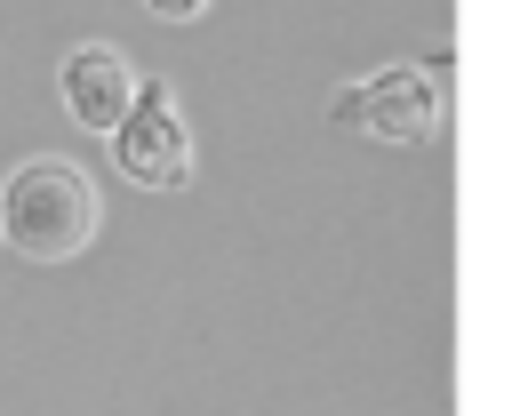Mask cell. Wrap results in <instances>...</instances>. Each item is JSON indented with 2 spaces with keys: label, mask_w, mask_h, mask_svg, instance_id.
Here are the masks:
<instances>
[{
  "label": "cell",
  "mask_w": 512,
  "mask_h": 416,
  "mask_svg": "<svg viewBox=\"0 0 512 416\" xmlns=\"http://www.w3.org/2000/svg\"><path fill=\"white\" fill-rule=\"evenodd\" d=\"M144 8H152V16H160V24H192V16H200V8H208V0H144Z\"/></svg>",
  "instance_id": "5"
},
{
  "label": "cell",
  "mask_w": 512,
  "mask_h": 416,
  "mask_svg": "<svg viewBox=\"0 0 512 416\" xmlns=\"http://www.w3.org/2000/svg\"><path fill=\"white\" fill-rule=\"evenodd\" d=\"M0 240L32 264H64L96 240V184L72 160H16L0 184Z\"/></svg>",
  "instance_id": "1"
},
{
  "label": "cell",
  "mask_w": 512,
  "mask_h": 416,
  "mask_svg": "<svg viewBox=\"0 0 512 416\" xmlns=\"http://www.w3.org/2000/svg\"><path fill=\"white\" fill-rule=\"evenodd\" d=\"M128 96H136V72H128V56H120L112 40H80V48L64 56V112H72L88 136H112L120 112H128Z\"/></svg>",
  "instance_id": "4"
},
{
  "label": "cell",
  "mask_w": 512,
  "mask_h": 416,
  "mask_svg": "<svg viewBox=\"0 0 512 416\" xmlns=\"http://www.w3.org/2000/svg\"><path fill=\"white\" fill-rule=\"evenodd\" d=\"M336 128L368 144H432L440 136V72L432 64H384L336 88Z\"/></svg>",
  "instance_id": "2"
},
{
  "label": "cell",
  "mask_w": 512,
  "mask_h": 416,
  "mask_svg": "<svg viewBox=\"0 0 512 416\" xmlns=\"http://www.w3.org/2000/svg\"><path fill=\"white\" fill-rule=\"evenodd\" d=\"M104 144H112L128 184H152V192L192 184V120L176 112L168 80H136V96H128V112H120V128Z\"/></svg>",
  "instance_id": "3"
}]
</instances>
